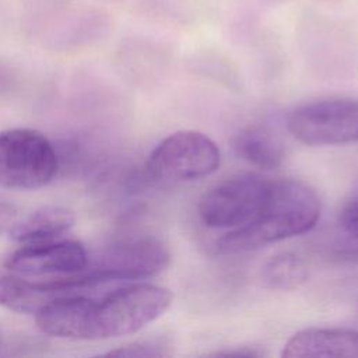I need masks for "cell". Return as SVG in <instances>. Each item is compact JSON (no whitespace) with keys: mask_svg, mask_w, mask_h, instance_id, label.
<instances>
[{"mask_svg":"<svg viewBox=\"0 0 358 358\" xmlns=\"http://www.w3.org/2000/svg\"><path fill=\"white\" fill-rule=\"evenodd\" d=\"M76 224L73 210L63 206H43L24 218L14 221L7 229L8 238L17 243H35L62 236Z\"/></svg>","mask_w":358,"mask_h":358,"instance_id":"obj_11","label":"cell"},{"mask_svg":"<svg viewBox=\"0 0 358 358\" xmlns=\"http://www.w3.org/2000/svg\"><path fill=\"white\" fill-rule=\"evenodd\" d=\"M59 161L49 138L38 130L15 127L0 131V186L38 189L50 183Z\"/></svg>","mask_w":358,"mask_h":358,"instance_id":"obj_4","label":"cell"},{"mask_svg":"<svg viewBox=\"0 0 358 358\" xmlns=\"http://www.w3.org/2000/svg\"><path fill=\"white\" fill-rule=\"evenodd\" d=\"M281 355L285 358H358V331L305 329L284 344Z\"/></svg>","mask_w":358,"mask_h":358,"instance_id":"obj_10","label":"cell"},{"mask_svg":"<svg viewBox=\"0 0 358 358\" xmlns=\"http://www.w3.org/2000/svg\"><path fill=\"white\" fill-rule=\"evenodd\" d=\"M171 262L168 246L151 236L115 242L96 252L78 273L96 285L110 281H138L162 273Z\"/></svg>","mask_w":358,"mask_h":358,"instance_id":"obj_5","label":"cell"},{"mask_svg":"<svg viewBox=\"0 0 358 358\" xmlns=\"http://www.w3.org/2000/svg\"><path fill=\"white\" fill-rule=\"evenodd\" d=\"M238 157L260 169L278 168L285 157L281 140L267 127L250 124L241 129L232 140Z\"/></svg>","mask_w":358,"mask_h":358,"instance_id":"obj_12","label":"cell"},{"mask_svg":"<svg viewBox=\"0 0 358 358\" xmlns=\"http://www.w3.org/2000/svg\"><path fill=\"white\" fill-rule=\"evenodd\" d=\"M320 199L296 179L270 180L267 196L252 221L217 241L221 253H241L310 231L320 217Z\"/></svg>","mask_w":358,"mask_h":358,"instance_id":"obj_2","label":"cell"},{"mask_svg":"<svg viewBox=\"0 0 358 358\" xmlns=\"http://www.w3.org/2000/svg\"><path fill=\"white\" fill-rule=\"evenodd\" d=\"M88 263L84 245L73 239H50L25 243L4 262L6 267L18 275H74Z\"/></svg>","mask_w":358,"mask_h":358,"instance_id":"obj_8","label":"cell"},{"mask_svg":"<svg viewBox=\"0 0 358 358\" xmlns=\"http://www.w3.org/2000/svg\"><path fill=\"white\" fill-rule=\"evenodd\" d=\"M263 352L262 351H257L256 348H252V347H239V348H234V350H222V351H217V352H213L210 355H214V357H236V358H241V357H260Z\"/></svg>","mask_w":358,"mask_h":358,"instance_id":"obj_17","label":"cell"},{"mask_svg":"<svg viewBox=\"0 0 358 358\" xmlns=\"http://www.w3.org/2000/svg\"><path fill=\"white\" fill-rule=\"evenodd\" d=\"M309 275L305 260L294 252L273 255L262 267L263 282L273 289L291 291L301 287Z\"/></svg>","mask_w":358,"mask_h":358,"instance_id":"obj_13","label":"cell"},{"mask_svg":"<svg viewBox=\"0 0 358 358\" xmlns=\"http://www.w3.org/2000/svg\"><path fill=\"white\" fill-rule=\"evenodd\" d=\"M220 162V148L207 134L179 130L150 152L144 164V178L154 185L197 180L214 173Z\"/></svg>","mask_w":358,"mask_h":358,"instance_id":"obj_3","label":"cell"},{"mask_svg":"<svg viewBox=\"0 0 358 358\" xmlns=\"http://www.w3.org/2000/svg\"><path fill=\"white\" fill-rule=\"evenodd\" d=\"M172 343L165 337L140 338L105 352V357L123 358H164L173 354Z\"/></svg>","mask_w":358,"mask_h":358,"instance_id":"obj_14","label":"cell"},{"mask_svg":"<svg viewBox=\"0 0 358 358\" xmlns=\"http://www.w3.org/2000/svg\"><path fill=\"white\" fill-rule=\"evenodd\" d=\"M17 218V208L6 201H0V234L7 231Z\"/></svg>","mask_w":358,"mask_h":358,"instance_id":"obj_16","label":"cell"},{"mask_svg":"<svg viewBox=\"0 0 358 358\" xmlns=\"http://www.w3.org/2000/svg\"><path fill=\"white\" fill-rule=\"evenodd\" d=\"M268 186L270 180L255 173L228 178L201 196L197 206L199 217L210 228H241L255 218Z\"/></svg>","mask_w":358,"mask_h":358,"instance_id":"obj_7","label":"cell"},{"mask_svg":"<svg viewBox=\"0 0 358 358\" xmlns=\"http://www.w3.org/2000/svg\"><path fill=\"white\" fill-rule=\"evenodd\" d=\"M291 136L306 145L358 141V99L326 98L295 108L287 119Z\"/></svg>","mask_w":358,"mask_h":358,"instance_id":"obj_6","label":"cell"},{"mask_svg":"<svg viewBox=\"0 0 358 358\" xmlns=\"http://www.w3.org/2000/svg\"><path fill=\"white\" fill-rule=\"evenodd\" d=\"M343 232L358 246V199L351 200L340 214Z\"/></svg>","mask_w":358,"mask_h":358,"instance_id":"obj_15","label":"cell"},{"mask_svg":"<svg viewBox=\"0 0 358 358\" xmlns=\"http://www.w3.org/2000/svg\"><path fill=\"white\" fill-rule=\"evenodd\" d=\"M96 287L83 274L60 275L55 280L34 281L17 275L0 277V306L17 313L36 315L49 303L70 295L87 294Z\"/></svg>","mask_w":358,"mask_h":358,"instance_id":"obj_9","label":"cell"},{"mask_svg":"<svg viewBox=\"0 0 358 358\" xmlns=\"http://www.w3.org/2000/svg\"><path fill=\"white\" fill-rule=\"evenodd\" d=\"M172 292L161 285L137 282L99 298L78 294L57 299L35 315L38 329L52 337L105 340L138 331L162 316Z\"/></svg>","mask_w":358,"mask_h":358,"instance_id":"obj_1","label":"cell"}]
</instances>
